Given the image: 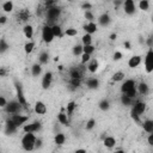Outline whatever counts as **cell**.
Returning a JSON list of instances; mask_svg holds the SVG:
<instances>
[{
  "mask_svg": "<svg viewBox=\"0 0 153 153\" xmlns=\"http://www.w3.org/2000/svg\"><path fill=\"white\" fill-rule=\"evenodd\" d=\"M62 13V8L57 5H53L50 7H47L45 8V18H47V23L49 25H51L53 22H55L56 19L60 18Z\"/></svg>",
  "mask_w": 153,
  "mask_h": 153,
  "instance_id": "obj_1",
  "label": "cell"
},
{
  "mask_svg": "<svg viewBox=\"0 0 153 153\" xmlns=\"http://www.w3.org/2000/svg\"><path fill=\"white\" fill-rule=\"evenodd\" d=\"M35 141H36L35 133H25L24 136L22 137V146L25 151H32L35 149Z\"/></svg>",
  "mask_w": 153,
  "mask_h": 153,
  "instance_id": "obj_2",
  "label": "cell"
},
{
  "mask_svg": "<svg viewBox=\"0 0 153 153\" xmlns=\"http://www.w3.org/2000/svg\"><path fill=\"white\" fill-rule=\"evenodd\" d=\"M22 104L18 102V99H13L11 102H7V104L5 105L4 110L6 114H10V115H13V114H19L20 110H22Z\"/></svg>",
  "mask_w": 153,
  "mask_h": 153,
  "instance_id": "obj_3",
  "label": "cell"
},
{
  "mask_svg": "<svg viewBox=\"0 0 153 153\" xmlns=\"http://www.w3.org/2000/svg\"><path fill=\"white\" fill-rule=\"evenodd\" d=\"M14 88H16V92H17V99H18V102L22 104L23 108H27V102H26V98L24 96L23 86H22V84L18 80H14Z\"/></svg>",
  "mask_w": 153,
  "mask_h": 153,
  "instance_id": "obj_4",
  "label": "cell"
},
{
  "mask_svg": "<svg viewBox=\"0 0 153 153\" xmlns=\"http://www.w3.org/2000/svg\"><path fill=\"white\" fill-rule=\"evenodd\" d=\"M54 35H53V31H51V26L49 24H45L43 27H42V39L44 43L49 44L54 41Z\"/></svg>",
  "mask_w": 153,
  "mask_h": 153,
  "instance_id": "obj_5",
  "label": "cell"
},
{
  "mask_svg": "<svg viewBox=\"0 0 153 153\" xmlns=\"http://www.w3.org/2000/svg\"><path fill=\"white\" fill-rule=\"evenodd\" d=\"M145 69L147 74H151L153 72V49L148 48V51L145 56Z\"/></svg>",
  "mask_w": 153,
  "mask_h": 153,
  "instance_id": "obj_6",
  "label": "cell"
},
{
  "mask_svg": "<svg viewBox=\"0 0 153 153\" xmlns=\"http://www.w3.org/2000/svg\"><path fill=\"white\" fill-rule=\"evenodd\" d=\"M41 129H42V123L39 121H33L32 123H29V124H24L23 126L24 133H37Z\"/></svg>",
  "mask_w": 153,
  "mask_h": 153,
  "instance_id": "obj_7",
  "label": "cell"
},
{
  "mask_svg": "<svg viewBox=\"0 0 153 153\" xmlns=\"http://www.w3.org/2000/svg\"><path fill=\"white\" fill-rule=\"evenodd\" d=\"M123 10H124L126 14L133 16L136 12V5H135L134 0H124L123 1Z\"/></svg>",
  "mask_w": 153,
  "mask_h": 153,
  "instance_id": "obj_8",
  "label": "cell"
},
{
  "mask_svg": "<svg viewBox=\"0 0 153 153\" xmlns=\"http://www.w3.org/2000/svg\"><path fill=\"white\" fill-rule=\"evenodd\" d=\"M82 66H84V65L76 66V67H72L71 71H69V76H71V78L82 79L84 73H85V69H86V67H82Z\"/></svg>",
  "mask_w": 153,
  "mask_h": 153,
  "instance_id": "obj_9",
  "label": "cell"
},
{
  "mask_svg": "<svg viewBox=\"0 0 153 153\" xmlns=\"http://www.w3.org/2000/svg\"><path fill=\"white\" fill-rule=\"evenodd\" d=\"M12 121H13V123L19 128L20 126H23V124H25L26 122H27V120H29V116H25V115H20V114H13L11 117H10Z\"/></svg>",
  "mask_w": 153,
  "mask_h": 153,
  "instance_id": "obj_10",
  "label": "cell"
},
{
  "mask_svg": "<svg viewBox=\"0 0 153 153\" xmlns=\"http://www.w3.org/2000/svg\"><path fill=\"white\" fill-rule=\"evenodd\" d=\"M51 82H53V73L51 72H45L42 76V88L48 90L51 86Z\"/></svg>",
  "mask_w": 153,
  "mask_h": 153,
  "instance_id": "obj_11",
  "label": "cell"
},
{
  "mask_svg": "<svg viewBox=\"0 0 153 153\" xmlns=\"http://www.w3.org/2000/svg\"><path fill=\"white\" fill-rule=\"evenodd\" d=\"M17 130H18V127L13 123V121L11 118L6 120V122H5V134L6 135H12V134L17 133Z\"/></svg>",
  "mask_w": 153,
  "mask_h": 153,
  "instance_id": "obj_12",
  "label": "cell"
},
{
  "mask_svg": "<svg viewBox=\"0 0 153 153\" xmlns=\"http://www.w3.org/2000/svg\"><path fill=\"white\" fill-rule=\"evenodd\" d=\"M133 109L141 116L145 111H146V103L142 102V100H136V102H133Z\"/></svg>",
  "mask_w": 153,
  "mask_h": 153,
  "instance_id": "obj_13",
  "label": "cell"
},
{
  "mask_svg": "<svg viewBox=\"0 0 153 153\" xmlns=\"http://www.w3.org/2000/svg\"><path fill=\"white\" fill-rule=\"evenodd\" d=\"M33 110H35V112H36L37 115H45V114H47V105H45L43 102L37 100V102L35 103Z\"/></svg>",
  "mask_w": 153,
  "mask_h": 153,
  "instance_id": "obj_14",
  "label": "cell"
},
{
  "mask_svg": "<svg viewBox=\"0 0 153 153\" xmlns=\"http://www.w3.org/2000/svg\"><path fill=\"white\" fill-rule=\"evenodd\" d=\"M135 86H136V82H135L134 79H127V80H124V82L121 85V92L124 93V92H127L128 90H130L131 87H135Z\"/></svg>",
  "mask_w": 153,
  "mask_h": 153,
  "instance_id": "obj_15",
  "label": "cell"
},
{
  "mask_svg": "<svg viewBox=\"0 0 153 153\" xmlns=\"http://www.w3.org/2000/svg\"><path fill=\"white\" fill-rule=\"evenodd\" d=\"M63 111H65V108H62V109H61V111L57 114V121H59L62 126L68 127V126H69V118H68L67 114H65Z\"/></svg>",
  "mask_w": 153,
  "mask_h": 153,
  "instance_id": "obj_16",
  "label": "cell"
},
{
  "mask_svg": "<svg viewBox=\"0 0 153 153\" xmlns=\"http://www.w3.org/2000/svg\"><path fill=\"white\" fill-rule=\"evenodd\" d=\"M111 22V17L109 13H102L99 17H98V24L102 25V26H108Z\"/></svg>",
  "mask_w": 153,
  "mask_h": 153,
  "instance_id": "obj_17",
  "label": "cell"
},
{
  "mask_svg": "<svg viewBox=\"0 0 153 153\" xmlns=\"http://www.w3.org/2000/svg\"><path fill=\"white\" fill-rule=\"evenodd\" d=\"M136 87H137L136 91H137L141 96H147V94L149 93V86H148V84L145 82V81L139 82V85H137Z\"/></svg>",
  "mask_w": 153,
  "mask_h": 153,
  "instance_id": "obj_18",
  "label": "cell"
},
{
  "mask_svg": "<svg viewBox=\"0 0 153 153\" xmlns=\"http://www.w3.org/2000/svg\"><path fill=\"white\" fill-rule=\"evenodd\" d=\"M82 29L85 30V32L92 35V33L97 32V30H98V25H97L94 22H88L87 24H85V25L82 26Z\"/></svg>",
  "mask_w": 153,
  "mask_h": 153,
  "instance_id": "obj_19",
  "label": "cell"
},
{
  "mask_svg": "<svg viewBox=\"0 0 153 153\" xmlns=\"http://www.w3.org/2000/svg\"><path fill=\"white\" fill-rule=\"evenodd\" d=\"M141 63V56L140 55H133L128 60V67L129 68H136Z\"/></svg>",
  "mask_w": 153,
  "mask_h": 153,
  "instance_id": "obj_20",
  "label": "cell"
},
{
  "mask_svg": "<svg viewBox=\"0 0 153 153\" xmlns=\"http://www.w3.org/2000/svg\"><path fill=\"white\" fill-rule=\"evenodd\" d=\"M99 84L100 82H99V80L97 78H88L86 80V86L90 90H97L99 87Z\"/></svg>",
  "mask_w": 153,
  "mask_h": 153,
  "instance_id": "obj_21",
  "label": "cell"
},
{
  "mask_svg": "<svg viewBox=\"0 0 153 153\" xmlns=\"http://www.w3.org/2000/svg\"><path fill=\"white\" fill-rule=\"evenodd\" d=\"M103 145H104L106 148L111 149V148H114V147L116 146V139H115L114 136H105V137L103 139Z\"/></svg>",
  "mask_w": 153,
  "mask_h": 153,
  "instance_id": "obj_22",
  "label": "cell"
},
{
  "mask_svg": "<svg viewBox=\"0 0 153 153\" xmlns=\"http://www.w3.org/2000/svg\"><path fill=\"white\" fill-rule=\"evenodd\" d=\"M23 33H24V36L26 38H32L33 37V33H35L33 26L31 24H25L24 27H23Z\"/></svg>",
  "mask_w": 153,
  "mask_h": 153,
  "instance_id": "obj_23",
  "label": "cell"
},
{
  "mask_svg": "<svg viewBox=\"0 0 153 153\" xmlns=\"http://www.w3.org/2000/svg\"><path fill=\"white\" fill-rule=\"evenodd\" d=\"M90 63L87 65V67H86V69L90 72V73H96L97 71H98V68H99V62L96 60V59H93V60H91V61H88Z\"/></svg>",
  "mask_w": 153,
  "mask_h": 153,
  "instance_id": "obj_24",
  "label": "cell"
},
{
  "mask_svg": "<svg viewBox=\"0 0 153 153\" xmlns=\"http://www.w3.org/2000/svg\"><path fill=\"white\" fill-rule=\"evenodd\" d=\"M66 142V135L63 133H56L54 136V143L57 146H61Z\"/></svg>",
  "mask_w": 153,
  "mask_h": 153,
  "instance_id": "obj_25",
  "label": "cell"
},
{
  "mask_svg": "<svg viewBox=\"0 0 153 153\" xmlns=\"http://www.w3.org/2000/svg\"><path fill=\"white\" fill-rule=\"evenodd\" d=\"M49 62V53L48 51H41L38 55V63L39 65H47Z\"/></svg>",
  "mask_w": 153,
  "mask_h": 153,
  "instance_id": "obj_26",
  "label": "cell"
},
{
  "mask_svg": "<svg viewBox=\"0 0 153 153\" xmlns=\"http://www.w3.org/2000/svg\"><path fill=\"white\" fill-rule=\"evenodd\" d=\"M142 128H143V130L146 131V133H153V120H145L143 122H142Z\"/></svg>",
  "mask_w": 153,
  "mask_h": 153,
  "instance_id": "obj_27",
  "label": "cell"
},
{
  "mask_svg": "<svg viewBox=\"0 0 153 153\" xmlns=\"http://www.w3.org/2000/svg\"><path fill=\"white\" fill-rule=\"evenodd\" d=\"M51 31H53V35L54 37H62V27L59 25V24H51Z\"/></svg>",
  "mask_w": 153,
  "mask_h": 153,
  "instance_id": "obj_28",
  "label": "cell"
},
{
  "mask_svg": "<svg viewBox=\"0 0 153 153\" xmlns=\"http://www.w3.org/2000/svg\"><path fill=\"white\" fill-rule=\"evenodd\" d=\"M41 73H42V65L33 63L31 66V74H32V76H39Z\"/></svg>",
  "mask_w": 153,
  "mask_h": 153,
  "instance_id": "obj_29",
  "label": "cell"
},
{
  "mask_svg": "<svg viewBox=\"0 0 153 153\" xmlns=\"http://www.w3.org/2000/svg\"><path fill=\"white\" fill-rule=\"evenodd\" d=\"M120 102H121V104L124 105V106H130V105L133 104V98L128 97L126 93H122V96L120 97Z\"/></svg>",
  "mask_w": 153,
  "mask_h": 153,
  "instance_id": "obj_30",
  "label": "cell"
},
{
  "mask_svg": "<svg viewBox=\"0 0 153 153\" xmlns=\"http://www.w3.org/2000/svg\"><path fill=\"white\" fill-rule=\"evenodd\" d=\"M35 42L33 41H29V42H26L25 44H24V51H25V54L26 55H29V54H31L32 51H33V49H35Z\"/></svg>",
  "mask_w": 153,
  "mask_h": 153,
  "instance_id": "obj_31",
  "label": "cell"
},
{
  "mask_svg": "<svg viewBox=\"0 0 153 153\" xmlns=\"http://www.w3.org/2000/svg\"><path fill=\"white\" fill-rule=\"evenodd\" d=\"M124 76H126V74H124L123 72L118 71V72H115V73L112 74L111 79H112V81H115V82H120V81H123V80H124Z\"/></svg>",
  "mask_w": 153,
  "mask_h": 153,
  "instance_id": "obj_32",
  "label": "cell"
},
{
  "mask_svg": "<svg viewBox=\"0 0 153 153\" xmlns=\"http://www.w3.org/2000/svg\"><path fill=\"white\" fill-rule=\"evenodd\" d=\"M75 108H76L75 102H69V103H67L66 110H67V116H68V118H71V117L73 116V112H74Z\"/></svg>",
  "mask_w": 153,
  "mask_h": 153,
  "instance_id": "obj_33",
  "label": "cell"
},
{
  "mask_svg": "<svg viewBox=\"0 0 153 153\" xmlns=\"http://www.w3.org/2000/svg\"><path fill=\"white\" fill-rule=\"evenodd\" d=\"M98 108L102 110V111H108L110 109V102L108 99H102L99 103H98Z\"/></svg>",
  "mask_w": 153,
  "mask_h": 153,
  "instance_id": "obj_34",
  "label": "cell"
},
{
  "mask_svg": "<svg viewBox=\"0 0 153 153\" xmlns=\"http://www.w3.org/2000/svg\"><path fill=\"white\" fill-rule=\"evenodd\" d=\"M13 2L11 1V0H7V1H5L4 4H2V11L4 12H6V13H10V12H12L13 11Z\"/></svg>",
  "mask_w": 153,
  "mask_h": 153,
  "instance_id": "obj_35",
  "label": "cell"
},
{
  "mask_svg": "<svg viewBox=\"0 0 153 153\" xmlns=\"http://www.w3.org/2000/svg\"><path fill=\"white\" fill-rule=\"evenodd\" d=\"M29 17H30V12L27 10H23L18 13V20H20V22H26L29 19Z\"/></svg>",
  "mask_w": 153,
  "mask_h": 153,
  "instance_id": "obj_36",
  "label": "cell"
},
{
  "mask_svg": "<svg viewBox=\"0 0 153 153\" xmlns=\"http://www.w3.org/2000/svg\"><path fill=\"white\" fill-rule=\"evenodd\" d=\"M72 54L74 56H80L82 54V44H75V45H73Z\"/></svg>",
  "mask_w": 153,
  "mask_h": 153,
  "instance_id": "obj_37",
  "label": "cell"
},
{
  "mask_svg": "<svg viewBox=\"0 0 153 153\" xmlns=\"http://www.w3.org/2000/svg\"><path fill=\"white\" fill-rule=\"evenodd\" d=\"M8 48H10V45H8L7 41L5 38H0V54L6 53L8 50Z\"/></svg>",
  "mask_w": 153,
  "mask_h": 153,
  "instance_id": "obj_38",
  "label": "cell"
},
{
  "mask_svg": "<svg viewBox=\"0 0 153 153\" xmlns=\"http://www.w3.org/2000/svg\"><path fill=\"white\" fill-rule=\"evenodd\" d=\"M81 43H82V45H85V44H92V35L91 33H87V32L85 35H82Z\"/></svg>",
  "mask_w": 153,
  "mask_h": 153,
  "instance_id": "obj_39",
  "label": "cell"
},
{
  "mask_svg": "<svg viewBox=\"0 0 153 153\" xmlns=\"http://www.w3.org/2000/svg\"><path fill=\"white\" fill-rule=\"evenodd\" d=\"M94 50H96V48H94L93 44H85V45H82V53L92 55L94 53Z\"/></svg>",
  "mask_w": 153,
  "mask_h": 153,
  "instance_id": "obj_40",
  "label": "cell"
},
{
  "mask_svg": "<svg viewBox=\"0 0 153 153\" xmlns=\"http://www.w3.org/2000/svg\"><path fill=\"white\" fill-rule=\"evenodd\" d=\"M71 86L75 90V88H79L81 86V79H78V78H71V81H69Z\"/></svg>",
  "mask_w": 153,
  "mask_h": 153,
  "instance_id": "obj_41",
  "label": "cell"
},
{
  "mask_svg": "<svg viewBox=\"0 0 153 153\" xmlns=\"http://www.w3.org/2000/svg\"><path fill=\"white\" fill-rule=\"evenodd\" d=\"M65 35L68 36V37H75L78 35V30L74 29V27H67L65 30Z\"/></svg>",
  "mask_w": 153,
  "mask_h": 153,
  "instance_id": "obj_42",
  "label": "cell"
},
{
  "mask_svg": "<svg viewBox=\"0 0 153 153\" xmlns=\"http://www.w3.org/2000/svg\"><path fill=\"white\" fill-rule=\"evenodd\" d=\"M139 8L141 11H148L149 10V1L148 0H140L139 2Z\"/></svg>",
  "mask_w": 153,
  "mask_h": 153,
  "instance_id": "obj_43",
  "label": "cell"
},
{
  "mask_svg": "<svg viewBox=\"0 0 153 153\" xmlns=\"http://www.w3.org/2000/svg\"><path fill=\"white\" fill-rule=\"evenodd\" d=\"M84 17L87 22H93L94 20V14L91 12V10H86L85 13H84Z\"/></svg>",
  "mask_w": 153,
  "mask_h": 153,
  "instance_id": "obj_44",
  "label": "cell"
},
{
  "mask_svg": "<svg viewBox=\"0 0 153 153\" xmlns=\"http://www.w3.org/2000/svg\"><path fill=\"white\" fill-rule=\"evenodd\" d=\"M130 117H131L136 123H140V122H141V120H140V115H139L133 108H131V110H130Z\"/></svg>",
  "mask_w": 153,
  "mask_h": 153,
  "instance_id": "obj_45",
  "label": "cell"
},
{
  "mask_svg": "<svg viewBox=\"0 0 153 153\" xmlns=\"http://www.w3.org/2000/svg\"><path fill=\"white\" fill-rule=\"evenodd\" d=\"M96 127V120L94 118H90L87 122H86V130H92L93 128Z\"/></svg>",
  "mask_w": 153,
  "mask_h": 153,
  "instance_id": "obj_46",
  "label": "cell"
},
{
  "mask_svg": "<svg viewBox=\"0 0 153 153\" xmlns=\"http://www.w3.org/2000/svg\"><path fill=\"white\" fill-rule=\"evenodd\" d=\"M80 56H81V60H80V63H81V65H86V62H88V61L91 60V55H90V54L82 53Z\"/></svg>",
  "mask_w": 153,
  "mask_h": 153,
  "instance_id": "obj_47",
  "label": "cell"
},
{
  "mask_svg": "<svg viewBox=\"0 0 153 153\" xmlns=\"http://www.w3.org/2000/svg\"><path fill=\"white\" fill-rule=\"evenodd\" d=\"M124 93H126L128 97H130V98H133V99H134V98L136 97V94H137V91H136V86H135V87H131L130 90H128V91H127V92H124Z\"/></svg>",
  "mask_w": 153,
  "mask_h": 153,
  "instance_id": "obj_48",
  "label": "cell"
},
{
  "mask_svg": "<svg viewBox=\"0 0 153 153\" xmlns=\"http://www.w3.org/2000/svg\"><path fill=\"white\" fill-rule=\"evenodd\" d=\"M122 57H123V55H122V53H121V51H115V53H114V55H112V59H114L115 61H120Z\"/></svg>",
  "mask_w": 153,
  "mask_h": 153,
  "instance_id": "obj_49",
  "label": "cell"
},
{
  "mask_svg": "<svg viewBox=\"0 0 153 153\" xmlns=\"http://www.w3.org/2000/svg\"><path fill=\"white\" fill-rule=\"evenodd\" d=\"M57 0H44V4H45V8L47 7H50L53 5H56Z\"/></svg>",
  "mask_w": 153,
  "mask_h": 153,
  "instance_id": "obj_50",
  "label": "cell"
},
{
  "mask_svg": "<svg viewBox=\"0 0 153 153\" xmlns=\"http://www.w3.org/2000/svg\"><path fill=\"white\" fill-rule=\"evenodd\" d=\"M42 143H43L42 139L36 137V141H35V148H41V147H42Z\"/></svg>",
  "mask_w": 153,
  "mask_h": 153,
  "instance_id": "obj_51",
  "label": "cell"
},
{
  "mask_svg": "<svg viewBox=\"0 0 153 153\" xmlns=\"http://www.w3.org/2000/svg\"><path fill=\"white\" fill-rule=\"evenodd\" d=\"M7 104V100H6V98L4 97V96H0V108H5V105Z\"/></svg>",
  "mask_w": 153,
  "mask_h": 153,
  "instance_id": "obj_52",
  "label": "cell"
},
{
  "mask_svg": "<svg viewBox=\"0 0 153 153\" xmlns=\"http://www.w3.org/2000/svg\"><path fill=\"white\" fill-rule=\"evenodd\" d=\"M81 8L85 10V11H86V10H91V8H92V5H91L90 2H84V4H81Z\"/></svg>",
  "mask_w": 153,
  "mask_h": 153,
  "instance_id": "obj_53",
  "label": "cell"
},
{
  "mask_svg": "<svg viewBox=\"0 0 153 153\" xmlns=\"http://www.w3.org/2000/svg\"><path fill=\"white\" fill-rule=\"evenodd\" d=\"M147 142H148V145H149V146H153V133H149V134H148Z\"/></svg>",
  "mask_w": 153,
  "mask_h": 153,
  "instance_id": "obj_54",
  "label": "cell"
},
{
  "mask_svg": "<svg viewBox=\"0 0 153 153\" xmlns=\"http://www.w3.org/2000/svg\"><path fill=\"white\" fill-rule=\"evenodd\" d=\"M146 44L148 45V48H152V47H153V38H152V37H148V38L146 39Z\"/></svg>",
  "mask_w": 153,
  "mask_h": 153,
  "instance_id": "obj_55",
  "label": "cell"
},
{
  "mask_svg": "<svg viewBox=\"0 0 153 153\" xmlns=\"http://www.w3.org/2000/svg\"><path fill=\"white\" fill-rule=\"evenodd\" d=\"M7 23V17L6 16H0V25H4Z\"/></svg>",
  "mask_w": 153,
  "mask_h": 153,
  "instance_id": "obj_56",
  "label": "cell"
},
{
  "mask_svg": "<svg viewBox=\"0 0 153 153\" xmlns=\"http://www.w3.org/2000/svg\"><path fill=\"white\" fill-rule=\"evenodd\" d=\"M109 39H110V41H116V39H117V33L112 32V33L109 36Z\"/></svg>",
  "mask_w": 153,
  "mask_h": 153,
  "instance_id": "obj_57",
  "label": "cell"
},
{
  "mask_svg": "<svg viewBox=\"0 0 153 153\" xmlns=\"http://www.w3.org/2000/svg\"><path fill=\"white\" fill-rule=\"evenodd\" d=\"M123 45H124V48H126L127 50L131 49V44H130V42H128V41H126V42L123 43Z\"/></svg>",
  "mask_w": 153,
  "mask_h": 153,
  "instance_id": "obj_58",
  "label": "cell"
},
{
  "mask_svg": "<svg viewBox=\"0 0 153 153\" xmlns=\"http://www.w3.org/2000/svg\"><path fill=\"white\" fill-rule=\"evenodd\" d=\"M6 69H4V68H0V76H5L6 75Z\"/></svg>",
  "mask_w": 153,
  "mask_h": 153,
  "instance_id": "obj_59",
  "label": "cell"
},
{
  "mask_svg": "<svg viewBox=\"0 0 153 153\" xmlns=\"http://www.w3.org/2000/svg\"><path fill=\"white\" fill-rule=\"evenodd\" d=\"M121 4H122V0H114V5H115L116 7H117L118 5H121Z\"/></svg>",
  "mask_w": 153,
  "mask_h": 153,
  "instance_id": "obj_60",
  "label": "cell"
},
{
  "mask_svg": "<svg viewBox=\"0 0 153 153\" xmlns=\"http://www.w3.org/2000/svg\"><path fill=\"white\" fill-rule=\"evenodd\" d=\"M139 42H140V43H141V44H142V43H143V42H145V41H143V39H142V37H141V36H140V37H139Z\"/></svg>",
  "mask_w": 153,
  "mask_h": 153,
  "instance_id": "obj_61",
  "label": "cell"
},
{
  "mask_svg": "<svg viewBox=\"0 0 153 153\" xmlns=\"http://www.w3.org/2000/svg\"><path fill=\"white\" fill-rule=\"evenodd\" d=\"M57 67H59V71H63V66L62 65H59Z\"/></svg>",
  "mask_w": 153,
  "mask_h": 153,
  "instance_id": "obj_62",
  "label": "cell"
},
{
  "mask_svg": "<svg viewBox=\"0 0 153 153\" xmlns=\"http://www.w3.org/2000/svg\"><path fill=\"white\" fill-rule=\"evenodd\" d=\"M54 61H55V62L59 61V56H55V57H54Z\"/></svg>",
  "mask_w": 153,
  "mask_h": 153,
  "instance_id": "obj_63",
  "label": "cell"
},
{
  "mask_svg": "<svg viewBox=\"0 0 153 153\" xmlns=\"http://www.w3.org/2000/svg\"><path fill=\"white\" fill-rule=\"evenodd\" d=\"M67 1H72V0H67Z\"/></svg>",
  "mask_w": 153,
  "mask_h": 153,
  "instance_id": "obj_64",
  "label": "cell"
}]
</instances>
